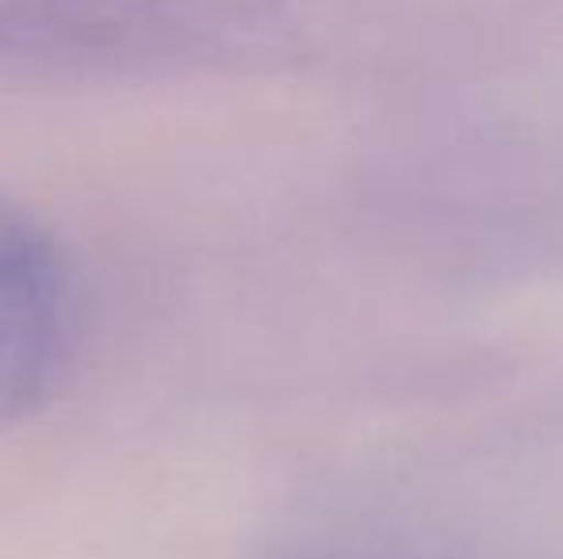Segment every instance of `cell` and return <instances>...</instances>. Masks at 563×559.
Returning a JSON list of instances; mask_svg holds the SVG:
<instances>
[{"label":"cell","mask_w":563,"mask_h":559,"mask_svg":"<svg viewBox=\"0 0 563 559\" xmlns=\"http://www.w3.org/2000/svg\"><path fill=\"white\" fill-rule=\"evenodd\" d=\"M303 0H0V74L123 81L238 66L299 35Z\"/></svg>","instance_id":"6da1fadb"},{"label":"cell","mask_w":563,"mask_h":559,"mask_svg":"<svg viewBox=\"0 0 563 559\" xmlns=\"http://www.w3.org/2000/svg\"><path fill=\"white\" fill-rule=\"evenodd\" d=\"M77 283L58 234L0 192V422L43 411L74 360Z\"/></svg>","instance_id":"7a4b0ae2"}]
</instances>
